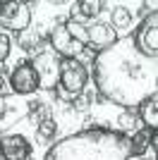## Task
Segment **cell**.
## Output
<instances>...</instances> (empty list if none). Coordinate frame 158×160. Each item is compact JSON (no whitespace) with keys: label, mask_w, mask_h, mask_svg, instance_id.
<instances>
[{"label":"cell","mask_w":158,"mask_h":160,"mask_svg":"<svg viewBox=\"0 0 158 160\" xmlns=\"http://www.w3.org/2000/svg\"><path fill=\"white\" fill-rule=\"evenodd\" d=\"M93 84L103 100L122 110L137 108L141 100L158 93V65L137 53L132 38L125 36L93 58Z\"/></svg>","instance_id":"obj_1"},{"label":"cell","mask_w":158,"mask_h":160,"mask_svg":"<svg viewBox=\"0 0 158 160\" xmlns=\"http://www.w3.org/2000/svg\"><path fill=\"white\" fill-rule=\"evenodd\" d=\"M129 136L110 127H89L55 141L43 160H129Z\"/></svg>","instance_id":"obj_2"},{"label":"cell","mask_w":158,"mask_h":160,"mask_svg":"<svg viewBox=\"0 0 158 160\" xmlns=\"http://www.w3.org/2000/svg\"><path fill=\"white\" fill-rule=\"evenodd\" d=\"M89 84V67L82 60H62L60 58V79L53 93L60 103H72Z\"/></svg>","instance_id":"obj_3"},{"label":"cell","mask_w":158,"mask_h":160,"mask_svg":"<svg viewBox=\"0 0 158 160\" xmlns=\"http://www.w3.org/2000/svg\"><path fill=\"white\" fill-rule=\"evenodd\" d=\"M129 38H132V46L137 48V53H141L149 60H156L158 58V12H151L149 17H144Z\"/></svg>","instance_id":"obj_4"},{"label":"cell","mask_w":158,"mask_h":160,"mask_svg":"<svg viewBox=\"0 0 158 160\" xmlns=\"http://www.w3.org/2000/svg\"><path fill=\"white\" fill-rule=\"evenodd\" d=\"M31 24V5L19 0H0V27L12 33H22Z\"/></svg>","instance_id":"obj_5"},{"label":"cell","mask_w":158,"mask_h":160,"mask_svg":"<svg viewBox=\"0 0 158 160\" xmlns=\"http://www.w3.org/2000/svg\"><path fill=\"white\" fill-rule=\"evenodd\" d=\"M48 43H50L53 53L58 55V58H62V60H79V58L86 53V48L67 31L65 22H60V24H55V27L50 29Z\"/></svg>","instance_id":"obj_6"},{"label":"cell","mask_w":158,"mask_h":160,"mask_svg":"<svg viewBox=\"0 0 158 160\" xmlns=\"http://www.w3.org/2000/svg\"><path fill=\"white\" fill-rule=\"evenodd\" d=\"M34 67V72L39 77V88L43 91H53L58 86L60 79V58L53 50H43V53L34 55V60H29Z\"/></svg>","instance_id":"obj_7"},{"label":"cell","mask_w":158,"mask_h":160,"mask_svg":"<svg viewBox=\"0 0 158 160\" xmlns=\"http://www.w3.org/2000/svg\"><path fill=\"white\" fill-rule=\"evenodd\" d=\"M7 86L12 88L14 96H29V93H36L39 91V77L34 72V67L29 60L19 62L10 72V79H7Z\"/></svg>","instance_id":"obj_8"},{"label":"cell","mask_w":158,"mask_h":160,"mask_svg":"<svg viewBox=\"0 0 158 160\" xmlns=\"http://www.w3.org/2000/svg\"><path fill=\"white\" fill-rule=\"evenodd\" d=\"M24 117L26 103H22L17 96H0V136H5L7 129H12Z\"/></svg>","instance_id":"obj_9"},{"label":"cell","mask_w":158,"mask_h":160,"mask_svg":"<svg viewBox=\"0 0 158 160\" xmlns=\"http://www.w3.org/2000/svg\"><path fill=\"white\" fill-rule=\"evenodd\" d=\"M34 148L24 134H5L0 136V155L5 160H31Z\"/></svg>","instance_id":"obj_10"},{"label":"cell","mask_w":158,"mask_h":160,"mask_svg":"<svg viewBox=\"0 0 158 160\" xmlns=\"http://www.w3.org/2000/svg\"><path fill=\"white\" fill-rule=\"evenodd\" d=\"M105 7L108 5L101 2V0H77L72 5V10H70V19L74 24H89V22H93L103 12Z\"/></svg>","instance_id":"obj_11"},{"label":"cell","mask_w":158,"mask_h":160,"mask_svg":"<svg viewBox=\"0 0 158 160\" xmlns=\"http://www.w3.org/2000/svg\"><path fill=\"white\" fill-rule=\"evenodd\" d=\"M156 136V132L149 127H139L137 132L129 136V146H127V155L129 158H144L151 148V139Z\"/></svg>","instance_id":"obj_12"},{"label":"cell","mask_w":158,"mask_h":160,"mask_svg":"<svg viewBox=\"0 0 158 160\" xmlns=\"http://www.w3.org/2000/svg\"><path fill=\"white\" fill-rule=\"evenodd\" d=\"M46 43H48V36H43L39 29H26V31L17 33V46H19L24 53H29V55L43 53Z\"/></svg>","instance_id":"obj_13"},{"label":"cell","mask_w":158,"mask_h":160,"mask_svg":"<svg viewBox=\"0 0 158 160\" xmlns=\"http://www.w3.org/2000/svg\"><path fill=\"white\" fill-rule=\"evenodd\" d=\"M137 115H139V120L144 122V127L156 132L158 129V93H153L146 100H141L137 105Z\"/></svg>","instance_id":"obj_14"},{"label":"cell","mask_w":158,"mask_h":160,"mask_svg":"<svg viewBox=\"0 0 158 160\" xmlns=\"http://www.w3.org/2000/svg\"><path fill=\"white\" fill-rule=\"evenodd\" d=\"M53 117V105H48L46 100H26V120L34 127H39L41 122H46Z\"/></svg>","instance_id":"obj_15"},{"label":"cell","mask_w":158,"mask_h":160,"mask_svg":"<svg viewBox=\"0 0 158 160\" xmlns=\"http://www.w3.org/2000/svg\"><path fill=\"white\" fill-rule=\"evenodd\" d=\"M139 115H137V108H127V110H122L120 112V117H118V132L120 134H127V132H137L139 129ZM129 136V134H127Z\"/></svg>","instance_id":"obj_16"},{"label":"cell","mask_w":158,"mask_h":160,"mask_svg":"<svg viewBox=\"0 0 158 160\" xmlns=\"http://www.w3.org/2000/svg\"><path fill=\"white\" fill-rule=\"evenodd\" d=\"M110 27L118 31V29H129L132 27V10L125 5H118L113 7V19H110Z\"/></svg>","instance_id":"obj_17"},{"label":"cell","mask_w":158,"mask_h":160,"mask_svg":"<svg viewBox=\"0 0 158 160\" xmlns=\"http://www.w3.org/2000/svg\"><path fill=\"white\" fill-rule=\"evenodd\" d=\"M93 103H96V93H93V91H82L70 105H72L74 112H89Z\"/></svg>","instance_id":"obj_18"},{"label":"cell","mask_w":158,"mask_h":160,"mask_svg":"<svg viewBox=\"0 0 158 160\" xmlns=\"http://www.w3.org/2000/svg\"><path fill=\"white\" fill-rule=\"evenodd\" d=\"M36 134H39V139L41 141H55V136H58V122L53 120H46V122H41L39 127H36Z\"/></svg>","instance_id":"obj_19"},{"label":"cell","mask_w":158,"mask_h":160,"mask_svg":"<svg viewBox=\"0 0 158 160\" xmlns=\"http://www.w3.org/2000/svg\"><path fill=\"white\" fill-rule=\"evenodd\" d=\"M10 50H12V38L7 33H0V65L10 58Z\"/></svg>","instance_id":"obj_20"},{"label":"cell","mask_w":158,"mask_h":160,"mask_svg":"<svg viewBox=\"0 0 158 160\" xmlns=\"http://www.w3.org/2000/svg\"><path fill=\"white\" fill-rule=\"evenodd\" d=\"M137 12H139V17H149L151 12H156V5H153V2H144V5L139 7Z\"/></svg>","instance_id":"obj_21"},{"label":"cell","mask_w":158,"mask_h":160,"mask_svg":"<svg viewBox=\"0 0 158 160\" xmlns=\"http://www.w3.org/2000/svg\"><path fill=\"white\" fill-rule=\"evenodd\" d=\"M7 88H10V86H7V79L0 74V96H7Z\"/></svg>","instance_id":"obj_22"},{"label":"cell","mask_w":158,"mask_h":160,"mask_svg":"<svg viewBox=\"0 0 158 160\" xmlns=\"http://www.w3.org/2000/svg\"><path fill=\"white\" fill-rule=\"evenodd\" d=\"M0 160H5V158H3V155H0Z\"/></svg>","instance_id":"obj_23"}]
</instances>
